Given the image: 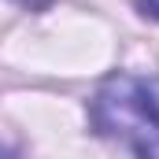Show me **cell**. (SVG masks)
I'll use <instances>...</instances> for the list:
<instances>
[{
    "label": "cell",
    "instance_id": "1",
    "mask_svg": "<svg viewBox=\"0 0 159 159\" xmlns=\"http://www.w3.org/2000/svg\"><path fill=\"white\" fill-rule=\"evenodd\" d=\"M93 126L137 159H159V78L111 74L93 96Z\"/></svg>",
    "mask_w": 159,
    "mask_h": 159
},
{
    "label": "cell",
    "instance_id": "2",
    "mask_svg": "<svg viewBox=\"0 0 159 159\" xmlns=\"http://www.w3.org/2000/svg\"><path fill=\"white\" fill-rule=\"evenodd\" d=\"M11 4H19V7H26V11H44L52 0H11Z\"/></svg>",
    "mask_w": 159,
    "mask_h": 159
},
{
    "label": "cell",
    "instance_id": "4",
    "mask_svg": "<svg viewBox=\"0 0 159 159\" xmlns=\"http://www.w3.org/2000/svg\"><path fill=\"white\" fill-rule=\"evenodd\" d=\"M0 159H11V156H7V152H4V148H0Z\"/></svg>",
    "mask_w": 159,
    "mask_h": 159
},
{
    "label": "cell",
    "instance_id": "3",
    "mask_svg": "<svg viewBox=\"0 0 159 159\" xmlns=\"http://www.w3.org/2000/svg\"><path fill=\"white\" fill-rule=\"evenodd\" d=\"M137 7H141L144 15H152V19H159V0H137Z\"/></svg>",
    "mask_w": 159,
    "mask_h": 159
}]
</instances>
